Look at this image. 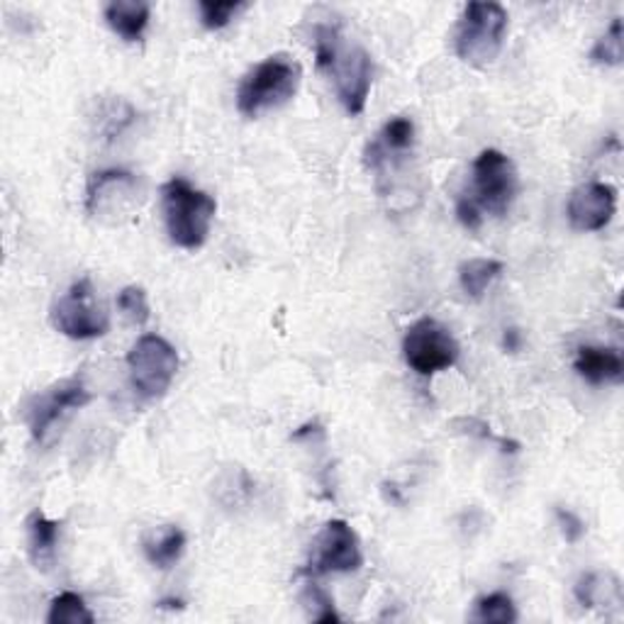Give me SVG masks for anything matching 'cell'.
Instances as JSON below:
<instances>
[{"label": "cell", "instance_id": "obj_1", "mask_svg": "<svg viewBox=\"0 0 624 624\" xmlns=\"http://www.w3.org/2000/svg\"><path fill=\"white\" fill-rule=\"evenodd\" d=\"M161 205L166 232L176 247L191 252L203 247L218 213L215 198L176 176L161 186Z\"/></svg>", "mask_w": 624, "mask_h": 624}, {"label": "cell", "instance_id": "obj_2", "mask_svg": "<svg viewBox=\"0 0 624 624\" xmlns=\"http://www.w3.org/2000/svg\"><path fill=\"white\" fill-rule=\"evenodd\" d=\"M303 69L291 54H271L242 76L237 110L244 118H259L266 110L286 105L298 93Z\"/></svg>", "mask_w": 624, "mask_h": 624}, {"label": "cell", "instance_id": "obj_3", "mask_svg": "<svg viewBox=\"0 0 624 624\" xmlns=\"http://www.w3.org/2000/svg\"><path fill=\"white\" fill-rule=\"evenodd\" d=\"M508 32V13L500 3H468L454 35L456 57L483 69L503 52Z\"/></svg>", "mask_w": 624, "mask_h": 624}, {"label": "cell", "instance_id": "obj_4", "mask_svg": "<svg viewBox=\"0 0 624 624\" xmlns=\"http://www.w3.org/2000/svg\"><path fill=\"white\" fill-rule=\"evenodd\" d=\"M178 352L171 347L159 334H144L127 354V369L132 388L137 390L142 398L156 400L166 395L171 388L174 378L178 374Z\"/></svg>", "mask_w": 624, "mask_h": 624}, {"label": "cell", "instance_id": "obj_5", "mask_svg": "<svg viewBox=\"0 0 624 624\" xmlns=\"http://www.w3.org/2000/svg\"><path fill=\"white\" fill-rule=\"evenodd\" d=\"M520 191V178L515 164L508 154L498 149H483L473 161L471 196L481 213L493 218H505L515 203Z\"/></svg>", "mask_w": 624, "mask_h": 624}, {"label": "cell", "instance_id": "obj_6", "mask_svg": "<svg viewBox=\"0 0 624 624\" xmlns=\"http://www.w3.org/2000/svg\"><path fill=\"white\" fill-rule=\"evenodd\" d=\"M317 69L332 76L337 88L339 103L349 115H361L369 103L374 83V59L364 47H344V40L334 47L325 59L317 62Z\"/></svg>", "mask_w": 624, "mask_h": 624}, {"label": "cell", "instance_id": "obj_7", "mask_svg": "<svg viewBox=\"0 0 624 624\" xmlns=\"http://www.w3.org/2000/svg\"><path fill=\"white\" fill-rule=\"evenodd\" d=\"M459 342L434 317H420L405 330L403 359L420 376L447 371L459 361Z\"/></svg>", "mask_w": 624, "mask_h": 624}, {"label": "cell", "instance_id": "obj_8", "mask_svg": "<svg viewBox=\"0 0 624 624\" xmlns=\"http://www.w3.org/2000/svg\"><path fill=\"white\" fill-rule=\"evenodd\" d=\"M52 327L69 339H98L108 334L110 317L98 305L91 278L76 281L49 312Z\"/></svg>", "mask_w": 624, "mask_h": 624}, {"label": "cell", "instance_id": "obj_9", "mask_svg": "<svg viewBox=\"0 0 624 624\" xmlns=\"http://www.w3.org/2000/svg\"><path fill=\"white\" fill-rule=\"evenodd\" d=\"M364 566V551L359 534L347 520H330L312 542V554L305 566V576L354 573Z\"/></svg>", "mask_w": 624, "mask_h": 624}, {"label": "cell", "instance_id": "obj_10", "mask_svg": "<svg viewBox=\"0 0 624 624\" xmlns=\"http://www.w3.org/2000/svg\"><path fill=\"white\" fill-rule=\"evenodd\" d=\"M88 403H91V393H88L78 376L64 378V381L40 390V393L32 395L25 403V422L32 439L44 442V437L57 425L62 415L71 410H81Z\"/></svg>", "mask_w": 624, "mask_h": 624}, {"label": "cell", "instance_id": "obj_11", "mask_svg": "<svg viewBox=\"0 0 624 624\" xmlns=\"http://www.w3.org/2000/svg\"><path fill=\"white\" fill-rule=\"evenodd\" d=\"M617 210L615 186L603 181H590L578 186L568 198L566 215L578 232H600L610 225Z\"/></svg>", "mask_w": 624, "mask_h": 624}, {"label": "cell", "instance_id": "obj_12", "mask_svg": "<svg viewBox=\"0 0 624 624\" xmlns=\"http://www.w3.org/2000/svg\"><path fill=\"white\" fill-rule=\"evenodd\" d=\"M137 193V178L130 171L108 169L91 176L86 188V208L93 218L115 215L122 208L132 203Z\"/></svg>", "mask_w": 624, "mask_h": 624}, {"label": "cell", "instance_id": "obj_13", "mask_svg": "<svg viewBox=\"0 0 624 624\" xmlns=\"http://www.w3.org/2000/svg\"><path fill=\"white\" fill-rule=\"evenodd\" d=\"M573 369L590 386L622 383L624 359L617 349L610 347H578Z\"/></svg>", "mask_w": 624, "mask_h": 624}, {"label": "cell", "instance_id": "obj_14", "mask_svg": "<svg viewBox=\"0 0 624 624\" xmlns=\"http://www.w3.org/2000/svg\"><path fill=\"white\" fill-rule=\"evenodd\" d=\"M110 30L125 42H140L149 27L152 5L144 0H113L105 5Z\"/></svg>", "mask_w": 624, "mask_h": 624}, {"label": "cell", "instance_id": "obj_15", "mask_svg": "<svg viewBox=\"0 0 624 624\" xmlns=\"http://www.w3.org/2000/svg\"><path fill=\"white\" fill-rule=\"evenodd\" d=\"M62 534V522L49 520L42 510H35L27 517V544H30V559L42 571L54 564L57 556V544Z\"/></svg>", "mask_w": 624, "mask_h": 624}, {"label": "cell", "instance_id": "obj_16", "mask_svg": "<svg viewBox=\"0 0 624 624\" xmlns=\"http://www.w3.org/2000/svg\"><path fill=\"white\" fill-rule=\"evenodd\" d=\"M576 600L583 608L622 605V581L612 571H588L576 581Z\"/></svg>", "mask_w": 624, "mask_h": 624}, {"label": "cell", "instance_id": "obj_17", "mask_svg": "<svg viewBox=\"0 0 624 624\" xmlns=\"http://www.w3.org/2000/svg\"><path fill=\"white\" fill-rule=\"evenodd\" d=\"M183 551H186V532L176 525L164 527L159 534L144 539V554H147V561L154 568H161V571H169L171 566L181 561Z\"/></svg>", "mask_w": 624, "mask_h": 624}, {"label": "cell", "instance_id": "obj_18", "mask_svg": "<svg viewBox=\"0 0 624 624\" xmlns=\"http://www.w3.org/2000/svg\"><path fill=\"white\" fill-rule=\"evenodd\" d=\"M503 261L498 259H468L459 266V283H461V291L473 298V300H481L486 296V291L490 288V283L495 281V278L503 274Z\"/></svg>", "mask_w": 624, "mask_h": 624}, {"label": "cell", "instance_id": "obj_19", "mask_svg": "<svg viewBox=\"0 0 624 624\" xmlns=\"http://www.w3.org/2000/svg\"><path fill=\"white\" fill-rule=\"evenodd\" d=\"M49 624H93L96 617L93 612L88 610V605L83 603V598L78 593H59L57 598L52 600L49 605V615H47Z\"/></svg>", "mask_w": 624, "mask_h": 624}, {"label": "cell", "instance_id": "obj_20", "mask_svg": "<svg viewBox=\"0 0 624 624\" xmlns=\"http://www.w3.org/2000/svg\"><path fill=\"white\" fill-rule=\"evenodd\" d=\"M132 120H135V110H132V105L125 103L122 98L108 100V103H103V108L98 110V118H96L98 132L105 140L120 137Z\"/></svg>", "mask_w": 624, "mask_h": 624}, {"label": "cell", "instance_id": "obj_21", "mask_svg": "<svg viewBox=\"0 0 624 624\" xmlns=\"http://www.w3.org/2000/svg\"><path fill=\"white\" fill-rule=\"evenodd\" d=\"M473 617L488 624H512L517 622V608L508 593H490L476 600Z\"/></svg>", "mask_w": 624, "mask_h": 624}, {"label": "cell", "instance_id": "obj_22", "mask_svg": "<svg viewBox=\"0 0 624 624\" xmlns=\"http://www.w3.org/2000/svg\"><path fill=\"white\" fill-rule=\"evenodd\" d=\"M624 59V32L622 18L612 20V25L605 30V35L595 42L590 49V62L600 66H620Z\"/></svg>", "mask_w": 624, "mask_h": 624}, {"label": "cell", "instance_id": "obj_23", "mask_svg": "<svg viewBox=\"0 0 624 624\" xmlns=\"http://www.w3.org/2000/svg\"><path fill=\"white\" fill-rule=\"evenodd\" d=\"M300 605L305 608L308 617L312 622H339V612L334 608V600L322 590L315 581H308L303 593H300Z\"/></svg>", "mask_w": 624, "mask_h": 624}, {"label": "cell", "instance_id": "obj_24", "mask_svg": "<svg viewBox=\"0 0 624 624\" xmlns=\"http://www.w3.org/2000/svg\"><path fill=\"white\" fill-rule=\"evenodd\" d=\"M244 8H247V3H239V0H200L198 3L200 22H203L208 30L227 27L234 15Z\"/></svg>", "mask_w": 624, "mask_h": 624}, {"label": "cell", "instance_id": "obj_25", "mask_svg": "<svg viewBox=\"0 0 624 624\" xmlns=\"http://www.w3.org/2000/svg\"><path fill=\"white\" fill-rule=\"evenodd\" d=\"M118 310L132 325H144L149 320V300L142 286H125L118 293Z\"/></svg>", "mask_w": 624, "mask_h": 624}, {"label": "cell", "instance_id": "obj_26", "mask_svg": "<svg viewBox=\"0 0 624 624\" xmlns=\"http://www.w3.org/2000/svg\"><path fill=\"white\" fill-rule=\"evenodd\" d=\"M452 427H464V430H456V432H466V434H471V437H481V439H488V442H498V444H503L505 452H510L508 447L512 449H520V444L517 442H508L503 437H495L493 432H490V427L486 425V422L481 420H473V417H459V420H454L452 422Z\"/></svg>", "mask_w": 624, "mask_h": 624}, {"label": "cell", "instance_id": "obj_27", "mask_svg": "<svg viewBox=\"0 0 624 624\" xmlns=\"http://www.w3.org/2000/svg\"><path fill=\"white\" fill-rule=\"evenodd\" d=\"M556 522H559V530H561V537L568 544H578L586 537V522L576 515L573 510H566V508H556Z\"/></svg>", "mask_w": 624, "mask_h": 624}, {"label": "cell", "instance_id": "obj_28", "mask_svg": "<svg viewBox=\"0 0 624 624\" xmlns=\"http://www.w3.org/2000/svg\"><path fill=\"white\" fill-rule=\"evenodd\" d=\"M456 218H459L461 225L466 230H471V232H478V230H481V225H483L481 208L476 205V200L468 193H461V198L456 200Z\"/></svg>", "mask_w": 624, "mask_h": 624}, {"label": "cell", "instance_id": "obj_29", "mask_svg": "<svg viewBox=\"0 0 624 624\" xmlns=\"http://www.w3.org/2000/svg\"><path fill=\"white\" fill-rule=\"evenodd\" d=\"M503 347L508 349V352H520V347H522V334H520V330H515V327H510V330H505V337H503Z\"/></svg>", "mask_w": 624, "mask_h": 624}]
</instances>
